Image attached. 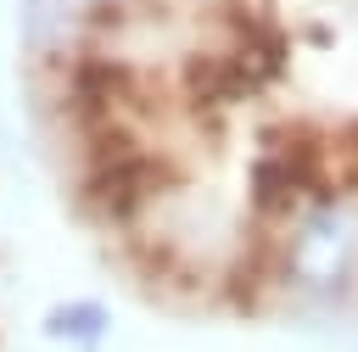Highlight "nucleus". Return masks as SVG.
<instances>
[{"label":"nucleus","mask_w":358,"mask_h":352,"mask_svg":"<svg viewBox=\"0 0 358 352\" xmlns=\"http://www.w3.org/2000/svg\"><path fill=\"white\" fill-rule=\"evenodd\" d=\"M263 274L268 291L291 307L330 313L358 296V184L313 179L274 212H263Z\"/></svg>","instance_id":"nucleus-1"},{"label":"nucleus","mask_w":358,"mask_h":352,"mask_svg":"<svg viewBox=\"0 0 358 352\" xmlns=\"http://www.w3.org/2000/svg\"><path fill=\"white\" fill-rule=\"evenodd\" d=\"M112 324L117 318H112V307L101 296H62V302L45 307L39 335L50 346H67V352H101L112 341Z\"/></svg>","instance_id":"nucleus-2"}]
</instances>
